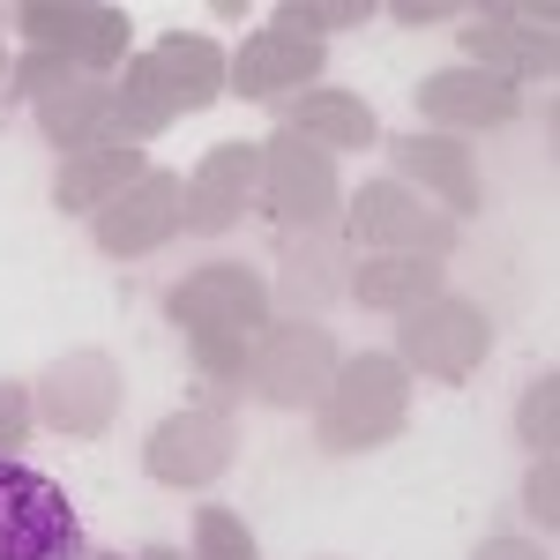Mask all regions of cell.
<instances>
[{"instance_id":"cell-1","label":"cell","mask_w":560,"mask_h":560,"mask_svg":"<svg viewBox=\"0 0 560 560\" xmlns=\"http://www.w3.org/2000/svg\"><path fill=\"white\" fill-rule=\"evenodd\" d=\"M404 419H411V374L396 366V351H359L314 404V441H322V456H366L396 441Z\"/></svg>"},{"instance_id":"cell-2","label":"cell","mask_w":560,"mask_h":560,"mask_svg":"<svg viewBox=\"0 0 560 560\" xmlns=\"http://www.w3.org/2000/svg\"><path fill=\"white\" fill-rule=\"evenodd\" d=\"M345 351L329 337V322H269L255 337V359H247V388H255L269 411H314L329 382H337Z\"/></svg>"},{"instance_id":"cell-3","label":"cell","mask_w":560,"mask_h":560,"mask_svg":"<svg viewBox=\"0 0 560 560\" xmlns=\"http://www.w3.org/2000/svg\"><path fill=\"white\" fill-rule=\"evenodd\" d=\"M31 52H52L68 60L75 75H120L128 68V8H105V0H23L15 8Z\"/></svg>"},{"instance_id":"cell-4","label":"cell","mask_w":560,"mask_h":560,"mask_svg":"<svg viewBox=\"0 0 560 560\" xmlns=\"http://www.w3.org/2000/svg\"><path fill=\"white\" fill-rule=\"evenodd\" d=\"M261 210L277 217L284 232H337V224H345L337 158L277 128L269 142H261Z\"/></svg>"},{"instance_id":"cell-5","label":"cell","mask_w":560,"mask_h":560,"mask_svg":"<svg viewBox=\"0 0 560 560\" xmlns=\"http://www.w3.org/2000/svg\"><path fill=\"white\" fill-rule=\"evenodd\" d=\"M486 351H493V322L478 300H456V292H433L396 322V366L427 382H471Z\"/></svg>"},{"instance_id":"cell-6","label":"cell","mask_w":560,"mask_h":560,"mask_svg":"<svg viewBox=\"0 0 560 560\" xmlns=\"http://www.w3.org/2000/svg\"><path fill=\"white\" fill-rule=\"evenodd\" d=\"M0 560H90L75 501L31 464L0 456Z\"/></svg>"},{"instance_id":"cell-7","label":"cell","mask_w":560,"mask_h":560,"mask_svg":"<svg viewBox=\"0 0 560 560\" xmlns=\"http://www.w3.org/2000/svg\"><path fill=\"white\" fill-rule=\"evenodd\" d=\"M345 224H351V240L374 247V255H427V261L456 255V217H441L404 179H366L359 195H345Z\"/></svg>"},{"instance_id":"cell-8","label":"cell","mask_w":560,"mask_h":560,"mask_svg":"<svg viewBox=\"0 0 560 560\" xmlns=\"http://www.w3.org/2000/svg\"><path fill=\"white\" fill-rule=\"evenodd\" d=\"M165 314L179 322V337H261L269 329V284L247 261H202L165 292Z\"/></svg>"},{"instance_id":"cell-9","label":"cell","mask_w":560,"mask_h":560,"mask_svg":"<svg viewBox=\"0 0 560 560\" xmlns=\"http://www.w3.org/2000/svg\"><path fill=\"white\" fill-rule=\"evenodd\" d=\"M31 404H38L45 427L68 433V441H97V433H113L120 404H128L120 359H113V351H68V359H52V366L38 374Z\"/></svg>"},{"instance_id":"cell-10","label":"cell","mask_w":560,"mask_h":560,"mask_svg":"<svg viewBox=\"0 0 560 560\" xmlns=\"http://www.w3.org/2000/svg\"><path fill=\"white\" fill-rule=\"evenodd\" d=\"M464 38V68L478 75H501V83H523V75H553L560 45H553V8H471L456 23Z\"/></svg>"},{"instance_id":"cell-11","label":"cell","mask_w":560,"mask_h":560,"mask_svg":"<svg viewBox=\"0 0 560 560\" xmlns=\"http://www.w3.org/2000/svg\"><path fill=\"white\" fill-rule=\"evenodd\" d=\"M240 456V427L224 419V404H187L173 419H158L142 441V471L158 486H217Z\"/></svg>"},{"instance_id":"cell-12","label":"cell","mask_w":560,"mask_h":560,"mask_svg":"<svg viewBox=\"0 0 560 560\" xmlns=\"http://www.w3.org/2000/svg\"><path fill=\"white\" fill-rule=\"evenodd\" d=\"M261 202V142H217L195 173L179 179V232L217 240Z\"/></svg>"},{"instance_id":"cell-13","label":"cell","mask_w":560,"mask_h":560,"mask_svg":"<svg viewBox=\"0 0 560 560\" xmlns=\"http://www.w3.org/2000/svg\"><path fill=\"white\" fill-rule=\"evenodd\" d=\"M173 232H179V173H158V165L135 179L128 195H113L105 210L90 217V240H97V255H113V261L158 255Z\"/></svg>"},{"instance_id":"cell-14","label":"cell","mask_w":560,"mask_h":560,"mask_svg":"<svg viewBox=\"0 0 560 560\" xmlns=\"http://www.w3.org/2000/svg\"><path fill=\"white\" fill-rule=\"evenodd\" d=\"M419 120H433V135H478V128H516L523 97L501 75L478 68H433L419 83Z\"/></svg>"},{"instance_id":"cell-15","label":"cell","mask_w":560,"mask_h":560,"mask_svg":"<svg viewBox=\"0 0 560 560\" xmlns=\"http://www.w3.org/2000/svg\"><path fill=\"white\" fill-rule=\"evenodd\" d=\"M388 165H396L388 179H404L411 195H433L441 217H471L486 202L471 142H456V135H404V142H388Z\"/></svg>"},{"instance_id":"cell-16","label":"cell","mask_w":560,"mask_h":560,"mask_svg":"<svg viewBox=\"0 0 560 560\" xmlns=\"http://www.w3.org/2000/svg\"><path fill=\"white\" fill-rule=\"evenodd\" d=\"M31 113H38L45 142H60L68 158H83L97 142H120V105H113V75H60V83H45L31 97Z\"/></svg>"},{"instance_id":"cell-17","label":"cell","mask_w":560,"mask_h":560,"mask_svg":"<svg viewBox=\"0 0 560 560\" xmlns=\"http://www.w3.org/2000/svg\"><path fill=\"white\" fill-rule=\"evenodd\" d=\"M314 83H322V45L300 38V31L261 23L255 38L240 45L224 90H240V97H255V105H284V97H300V90H314Z\"/></svg>"},{"instance_id":"cell-18","label":"cell","mask_w":560,"mask_h":560,"mask_svg":"<svg viewBox=\"0 0 560 560\" xmlns=\"http://www.w3.org/2000/svg\"><path fill=\"white\" fill-rule=\"evenodd\" d=\"M345 277H351V247L337 232H284L277 247V292L292 322H322V306L345 300Z\"/></svg>"},{"instance_id":"cell-19","label":"cell","mask_w":560,"mask_h":560,"mask_svg":"<svg viewBox=\"0 0 560 560\" xmlns=\"http://www.w3.org/2000/svg\"><path fill=\"white\" fill-rule=\"evenodd\" d=\"M277 128L300 135V142H314V150H374L382 142V120H374V105L366 97H351V90H300V97H284L277 105Z\"/></svg>"},{"instance_id":"cell-20","label":"cell","mask_w":560,"mask_h":560,"mask_svg":"<svg viewBox=\"0 0 560 560\" xmlns=\"http://www.w3.org/2000/svg\"><path fill=\"white\" fill-rule=\"evenodd\" d=\"M150 173L142 142H97L83 158H60V179H52V202L68 217H97L113 195H128L135 179Z\"/></svg>"},{"instance_id":"cell-21","label":"cell","mask_w":560,"mask_h":560,"mask_svg":"<svg viewBox=\"0 0 560 560\" xmlns=\"http://www.w3.org/2000/svg\"><path fill=\"white\" fill-rule=\"evenodd\" d=\"M433 292H448V261H427V255H366L351 261L345 277V300L374 306V314H411Z\"/></svg>"},{"instance_id":"cell-22","label":"cell","mask_w":560,"mask_h":560,"mask_svg":"<svg viewBox=\"0 0 560 560\" xmlns=\"http://www.w3.org/2000/svg\"><path fill=\"white\" fill-rule=\"evenodd\" d=\"M150 68H158V83H165V97H173V113H210L217 97H224V83H232V60L217 52V38H158L150 45Z\"/></svg>"},{"instance_id":"cell-23","label":"cell","mask_w":560,"mask_h":560,"mask_svg":"<svg viewBox=\"0 0 560 560\" xmlns=\"http://www.w3.org/2000/svg\"><path fill=\"white\" fill-rule=\"evenodd\" d=\"M113 105H120V142H150V135H165L179 120L165 83H158V68H150V52H128V68L113 83Z\"/></svg>"},{"instance_id":"cell-24","label":"cell","mask_w":560,"mask_h":560,"mask_svg":"<svg viewBox=\"0 0 560 560\" xmlns=\"http://www.w3.org/2000/svg\"><path fill=\"white\" fill-rule=\"evenodd\" d=\"M516 441L530 448V456H553V441H560V374H553V366H546V374H530V388H523Z\"/></svg>"},{"instance_id":"cell-25","label":"cell","mask_w":560,"mask_h":560,"mask_svg":"<svg viewBox=\"0 0 560 560\" xmlns=\"http://www.w3.org/2000/svg\"><path fill=\"white\" fill-rule=\"evenodd\" d=\"M366 23V0H284L277 8V31H300V38H329V31H359Z\"/></svg>"},{"instance_id":"cell-26","label":"cell","mask_w":560,"mask_h":560,"mask_svg":"<svg viewBox=\"0 0 560 560\" xmlns=\"http://www.w3.org/2000/svg\"><path fill=\"white\" fill-rule=\"evenodd\" d=\"M187 560H261V553H255V530L232 509H195V553Z\"/></svg>"},{"instance_id":"cell-27","label":"cell","mask_w":560,"mask_h":560,"mask_svg":"<svg viewBox=\"0 0 560 560\" xmlns=\"http://www.w3.org/2000/svg\"><path fill=\"white\" fill-rule=\"evenodd\" d=\"M523 516L538 523V530H553V523H560V464H553V456H530V478H523Z\"/></svg>"},{"instance_id":"cell-28","label":"cell","mask_w":560,"mask_h":560,"mask_svg":"<svg viewBox=\"0 0 560 560\" xmlns=\"http://www.w3.org/2000/svg\"><path fill=\"white\" fill-rule=\"evenodd\" d=\"M31 419H38V404H31V388L23 382H0V456L31 433Z\"/></svg>"},{"instance_id":"cell-29","label":"cell","mask_w":560,"mask_h":560,"mask_svg":"<svg viewBox=\"0 0 560 560\" xmlns=\"http://www.w3.org/2000/svg\"><path fill=\"white\" fill-rule=\"evenodd\" d=\"M388 15H396L404 31H433V23H448V15H464V8H456V0H396Z\"/></svg>"},{"instance_id":"cell-30","label":"cell","mask_w":560,"mask_h":560,"mask_svg":"<svg viewBox=\"0 0 560 560\" xmlns=\"http://www.w3.org/2000/svg\"><path fill=\"white\" fill-rule=\"evenodd\" d=\"M471 560H553V553H546L538 538H486Z\"/></svg>"},{"instance_id":"cell-31","label":"cell","mask_w":560,"mask_h":560,"mask_svg":"<svg viewBox=\"0 0 560 560\" xmlns=\"http://www.w3.org/2000/svg\"><path fill=\"white\" fill-rule=\"evenodd\" d=\"M135 560H179V553H173V546H142Z\"/></svg>"},{"instance_id":"cell-32","label":"cell","mask_w":560,"mask_h":560,"mask_svg":"<svg viewBox=\"0 0 560 560\" xmlns=\"http://www.w3.org/2000/svg\"><path fill=\"white\" fill-rule=\"evenodd\" d=\"M90 560H97V553H90ZM105 560H120V553H105Z\"/></svg>"},{"instance_id":"cell-33","label":"cell","mask_w":560,"mask_h":560,"mask_svg":"<svg viewBox=\"0 0 560 560\" xmlns=\"http://www.w3.org/2000/svg\"><path fill=\"white\" fill-rule=\"evenodd\" d=\"M0 68H8V60H0Z\"/></svg>"}]
</instances>
